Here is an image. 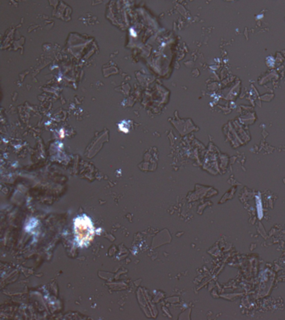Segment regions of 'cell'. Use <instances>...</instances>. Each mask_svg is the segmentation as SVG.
Wrapping results in <instances>:
<instances>
[{
	"instance_id": "6da1fadb",
	"label": "cell",
	"mask_w": 285,
	"mask_h": 320,
	"mask_svg": "<svg viewBox=\"0 0 285 320\" xmlns=\"http://www.w3.org/2000/svg\"><path fill=\"white\" fill-rule=\"evenodd\" d=\"M74 229L77 243L80 247L88 245L94 237V225L91 219L86 215H82L75 219Z\"/></svg>"
},
{
	"instance_id": "7a4b0ae2",
	"label": "cell",
	"mask_w": 285,
	"mask_h": 320,
	"mask_svg": "<svg viewBox=\"0 0 285 320\" xmlns=\"http://www.w3.org/2000/svg\"><path fill=\"white\" fill-rule=\"evenodd\" d=\"M267 64H268V66H269V67H273L274 66V64H275V59L272 57V56H268V58H267Z\"/></svg>"
},
{
	"instance_id": "3957f363",
	"label": "cell",
	"mask_w": 285,
	"mask_h": 320,
	"mask_svg": "<svg viewBox=\"0 0 285 320\" xmlns=\"http://www.w3.org/2000/svg\"><path fill=\"white\" fill-rule=\"evenodd\" d=\"M262 15L257 16V19H262Z\"/></svg>"
}]
</instances>
